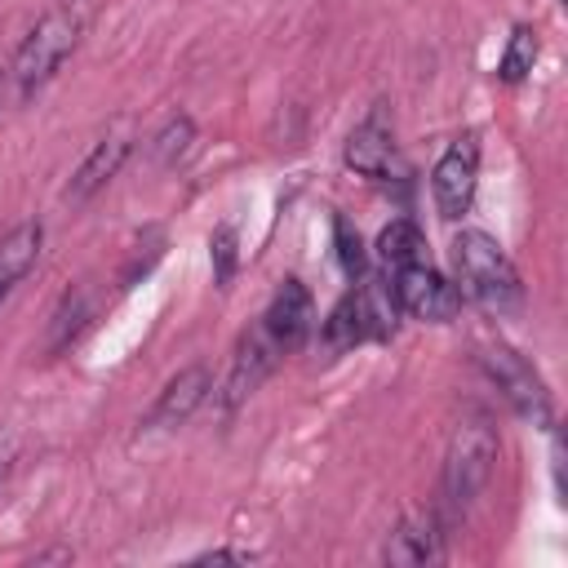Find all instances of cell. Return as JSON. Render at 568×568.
<instances>
[{
  "label": "cell",
  "mask_w": 568,
  "mask_h": 568,
  "mask_svg": "<svg viewBox=\"0 0 568 568\" xmlns=\"http://www.w3.org/2000/svg\"><path fill=\"white\" fill-rule=\"evenodd\" d=\"M453 271H457L462 302H475V306H484L493 315H506V311H515L524 302V280H519L515 262L479 226L457 231V240H453Z\"/></svg>",
  "instance_id": "1"
},
{
  "label": "cell",
  "mask_w": 568,
  "mask_h": 568,
  "mask_svg": "<svg viewBox=\"0 0 568 568\" xmlns=\"http://www.w3.org/2000/svg\"><path fill=\"white\" fill-rule=\"evenodd\" d=\"M493 462H497V430L488 417H466L444 453V470H439V519L457 524L475 497L484 493V484L493 479Z\"/></svg>",
  "instance_id": "2"
},
{
  "label": "cell",
  "mask_w": 568,
  "mask_h": 568,
  "mask_svg": "<svg viewBox=\"0 0 568 568\" xmlns=\"http://www.w3.org/2000/svg\"><path fill=\"white\" fill-rule=\"evenodd\" d=\"M80 36H84L80 9H71V4L49 9V13L22 36V44H18V53H13L9 71H4V80H9V89H13V102H31V98L62 71V62L75 53Z\"/></svg>",
  "instance_id": "3"
},
{
  "label": "cell",
  "mask_w": 568,
  "mask_h": 568,
  "mask_svg": "<svg viewBox=\"0 0 568 568\" xmlns=\"http://www.w3.org/2000/svg\"><path fill=\"white\" fill-rule=\"evenodd\" d=\"M475 359H479V368L488 373V382L501 390V399L519 417H528L532 426H555V399H550L541 373L519 351H510L506 342H484Z\"/></svg>",
  "instance_id": "4"
},
{
  "label": "cell",
  "mask_w": 568,
  "mask_h": 568,
  "mask_svg": "<svg viewBox=\"0 0 568 568\" xmlns=\"http://www.w3.org/2000/svg\"><path fill=\"white\" fill-rule=\"evenodd\" d=\"M390 297H395V311L413 315V320H426V324H448L462 315V293L453 280H444L430 262H413V266H399L390 271Z\"/></svg>",
  "instance_id": "5"
},
{
  "label": "cell",
  "mask_w": 568,
  "mask_h": 568,
  "mask_svg": "<svg viewBox=\"0 0 568 568\" xmlns=\"http://www.w3.org/2000/svg\"><path fill=\"white\" fill-rule=\"evenodd\" d=\"M475 186H479V142L475 133H462L448 142V151L430 169V195H435L439 217L444 222L466 217L475 204Z\"/></svg>",
  "instance_id": "6"
},
{
  "label": "cell",
  "mask_w": 568,
  "mask_h": 568,
  "mask_svg": "<svg viewBox=\"0 0 568 568\" xmlns=\"http://www.w3.org/2000/svg\"><path fill=\"white\" fill-rule=\"evenodd\" d=\"M342 160H346V169H355L359 178H373V182H390V178L404 173L399 151H395V133H390V120H386V102H377V106L346 133Z\"/></svg>",
  "instance_id": "7"
},
{
  "label": "cell",
  "mask_w": 568,
  "mask_h": 568,
  "mask_svg": "<svg viewBox=\"0 0 568 568\" xmlns=\"http://www.w3.org/2000/svg\"><path fill=\"white\" fill-rule=\"evenodd\" d=\"M284 359V351H280V342L262 328V324H253L244 337H240V346H235V355H231V373H226V386H222V408L226 413H235L271 373H275V364Z\"/></svg>",
  "instance_id": "8"
},
{
  "label": "cell",
  "mask_w": 568,
  "mask_h": 568,
  "mask_svg": "<svg viewBox=\"0 0 568 568\" xmlns=\"http://www.w3.org/2000/svg\"><path fill=\"white\" fill-rule=\"evenodd\" d=\"M444 532L448 524L439 519V510H408L390 532H386V546H382V559L386 564H399V568H417V564H430L444 555Z\"/></svg>",
  "instance_id": "9"
},
{
  "label": "cell",
  "mask_w": 568,
  "mask_h": 568,
  "mask_svg": "<svg viewBox=\"0 0 568 568\" xmlns=\"http://www.w3.org/2000/svg\"><path fill=\"white\" fill-rule=\"evenodd\" d=\"M257 324L280 342L284 355L297 351V346L311 337V328H315V302H311L306 284H302V280H284V284L275 288V297H271V306L262 311Z\"/></svg>",
  "instance_id": "10"
},
{
  "label": "cell",
  "mask_w": 568,
  "mask_h": 568,
  "mask_svg": "<svg viewBox=\"0 0 568 568\" xmlns=\"http://www.w3.org/2000/svg\"><path fill=\"white\" fill-rule=\"evenodd\" d=\"M129 151H133V138H129V133H106V138H98L93 151L75 164V173H71V182H67V200H71V204L93 200V195L120 173V164L129 160Z\"/></svg>",
  "instance_id": "11"
},
{
  "label": "cell",
  "mask_w": 568,
  "mask_h": 568,
  "mask_svg": "<svg viewBox=\"0 0 568 568\" xmlns=\"http://www.w3.org/2000/svg\"><path fill=\"white\" fill-rule=\"evenodd\" d=\"M209 386H213L209 364H186V368H178V373L164 382V390H160V399H155L146 426H182V422L209 399Z\"/></svg>",
  "instance_id": "12"
},
{
  "label": "cell",
  "mask_w": 568,
  "mask_h": 568,
  "mask_svg": "<svg viewBox=\"0 0 568 568\" xmlns=\"http://www.w3.org/2000/svg\"><path fill=\"white\" fill-rule=\"evenodd\" d=\"M40 248H44V222L40 217H27L0 235V297H9L31 275V266L40 262Z\"/></svg>",
  "instance_id": "13"
},
{
  "label": "cell",
  "mask_w": 568,
  "mask_h": 568,
  "mask_svg": "<svg viewBox=\"0 0 568 568\" xmlns=\"http://www.w3.org/2000/svg\"><path fill=\"white\" fill-rule=\"evenodd\" d=\"M377 262L386 271L426 262V235H422V226L413 217H395L390 226H382V235H377Z\"/></svg>",
  "instance_id": "14"
},
{
  "label": "cell",
  "mask_w": 568,
  "mask_h": 568,
  "mask_svg": "<svg viewBox=\"0 0 568 568\" xmlns=\"http://www.w3.org/2000/svg\"><path fill=\"white\" fill-rule=\"evenodd\" d=\"M537 31L528 27V22H519L515 31H510V40H506V49H501V58H497V80H506V84H519L528 71H532V62H537Z\"/></svg>",
  "instance_id": "15"
},
{
  "label": "cell",
  "mask_w": 568,
  "mask_h": 568,
  "mask_svg": "<svg viewBox=\"0 0 568 568\" xmlns=\"http://www.w3.org/2000/svg\"><path fill=\"white\" fill-rule=\"evenodd\" d=\"M191 142H195V120H191L186 111H178V115H169V120L155 129V138H151V160H155V164H178V160L191 151Z\"/></svg>",
  "instance_id": "16"
},
{
  "label": "cell",
  "mask_w": 568,
  "mask_h": 568,
  "mask_svg": "<svg viewBox=\"0 0 568 568\" xmlns=\"http://www.w3.org/2000/svg\"><path fill=\"white\" fill-rule=\"evenodd\" d=\"M209 257H213V280L226 288L235 266H240V240H235V222H217L209 235Z\"/></svg>",
  "instance_id": "17"
},
{
  "label": "cell",
  "mask_w": 568,
  "mask_h": 568,
  "mask_svg": "<svg viewBox=\"0 0 568 568\" xmlns=\"http://www.w3.org/2000/svg\"><path fill=\"white\" fill-rule=\"evenodd\" d=\"M84 320H89V302H84V293H67L62 297V311L53 315V342H49V351H62L67 342H75V333L84 328Z\"/></svg>",
  "instance_id": "18"
},
{
  "label": "cell",
  "mask_w": 568,
  "mask_h": 568,
  "mask_svg": "<svg viewBox=\"0 0 568 568\" xmlns=\"http://www.w3.org/2000/svg\"><path fill=\"white\" fill-rule=\"evenodd\" d=\"M337 257H342V271H346L351 280L364 275V244H359V235L351 231L346 217H337Z\"/></svg>",
  "instance_id": "19"
},
{
  "label": "cell",
  "mask_w": 568,
  "mask_h": 568,
  "mask_svg": "<svg viewBox=\"0 0 568 568\" xmlns=\"http://www.w3.org/2000/svg\"><path fill=\"white\" fill-rule=\"evenodd\" d=\"M18 448H22L18 430H13V426H0V484L9 479V470H13V462H18Z\"/></svg>",
  "instance_id": "20"
},
{
  "label": "cell",
  "mask_w": 568,
  "mask_h": 568,
  "mask_svg": "<svg viewBox=\"0 0 568 568\" xmlns=\"http://www.w3.org/2000/svg\"><path fill=\"white\" fill-rule=\"evenodd\" d=\"M253 555L248 550H204L195 564H248Z\"/></svg>",
  "instance_id": "21"
},
{
  "label": "cell",
  "mask_w": 568,
  "mask_h": 568,
  "mask_svg": "<svg viewBox=\"0 0 568 568\" xmlns=\"http://www.w3.org/2000/svg\"><path fill=\"white\" fill-rule=\"evenodd\" d=\"M71 559H75V555H71L67 546H53V550H40V555H36V564H71Z\"/></svg>",
  "instance_id": "22"
}]
</instances>
